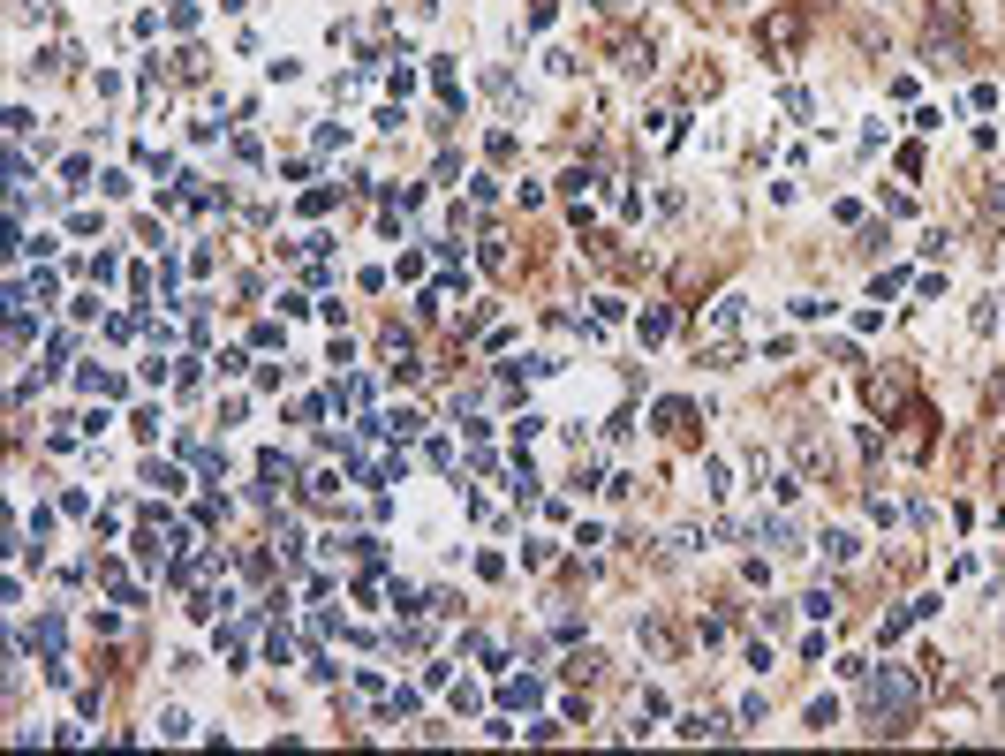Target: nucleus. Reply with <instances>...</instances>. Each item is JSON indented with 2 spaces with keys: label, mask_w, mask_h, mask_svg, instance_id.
<instances>
[{
  "label": "nucleus",
  "mask_w": 1005,
  "mask_h": 756,
  "mask_svg": "<svg viewBox=\"0 0 1005 756\" xmlns=\"http://www.w3.org/2000/svg\"><path fill=\"white\" fill-rule=\"evenodd\" d=\"M824 552H832V560H862V545H854V530H824Z\"/></svg>",
  "instance_id": "6e6552de"
},
{
  "label": "nucleus",
  "mask_w": 1005,
  "mask_h": 756,
  "mask_svg": "<svg viewBox=\"0 0 1005 756\" xmlns=\"http://www.w3.org/2000/svg\"><path fill=\"white\" fill-rule=\"evenodd\" d=\"M915 696H922L915 673L885 666L877 681H869V734H907V726H915Z\"/></svg>",
  "instance_id": "f257e3e1"
},
{
  "label": "nucleus",
  "mask_w": 1005,
  "mask_h": 756,
  "mask_svg": "<svg viewBox=\"0 0 1005 756\" xmlns=\"http://www.w3.org/2000/svg\"><path fill=\"white\" fill-rule=\"evenodd\" d=\"M892 424H900V447L907 454H930V401H900V409H892Z\"/></svg>",
  "instance_id": "f03ea898"
},
{
  "label": "nucleus",
  "mask_w": 1005,
  "mask_h": 756,
  "mask_svg": "<svg viewBox=\"0 0 1005 756\" xmlns=\"http://www.w3.org/2000/svg\"><path fill=\"white\" fill-rule=\"evenodd\" d=\"M597 666H605L597 651H575V658H567V681H597Z\"/></svg>",
  "instance_id": "9d476101"
},
{
  "label": "nucleus",
  "mask_w": 1005,
  "mask_h": 756,
  "mask_svg": "<svg viewBox=\"0 0 1005 756\" xmlns=\"http://www.w3.org/2000/svg\"><path fill=\"white\" fill-rule=\"evenodd\" d=\"M658 424H665V439H696V409L688 401H658Z\"/></svg>",
  "instance_id": "39448f33"
},
{
  "label": "nucleus",
  "mask_w": 1005,
  "mask_h": 756,
  "mask_svg": "<svg viewBox=\"0 0 1005 756\" xmlns=\"http://www.w3.org/2000/svg\"><path fill=\"white\" fill-rule=\"evenodd\" d=\"M801 23H809L801 8H779V16L764 23V46H771V53H794V46H801Z\"/></svg>",
  "instance_id": "7ed1b4c3"
},
{
  "label": "nucleus",
  "mask_w": 1005,
  "mask_h": 756,
  "mask_svg": "<svg viewBox=\"0 0 1005 756\" xmlns=\"http://www.w3.org/2000/svg\"><path fill=\"white\" fill-rule=\"evenodd\" d=\"M801 613H809V620H832V613H839V590H824V583H817L809 598H801Z\"/></svg>",
  "instance_id": "0eeeda50"
},
{
  "label": "nucleus",
  "mask_w": 1005,
  "mask_h": 756,
  "mask_svg": "<svg viewBox=\"0 0 1005 756\" xmlns=\"http://www.w3.org/2000/svg\"><path fill=\"white\" fill-rule=\"evenodd\" d=\"M681 734H688V741H726L733 726L718 719V711H688V719H681Z\"/></svg>",
  "instance_id": "423d86ee"
},
{
  "label": "nucleus",
  "mask_w": 1005,
  "mask_h": 756,
  "mask_svg": "<svg viewBox=\"0 0 1005 756\" xmlns=\"http://www.w3.org/2000/svg\"><path fill=\"white\" fill-rule=\"evenodd\" d=\"M386 431H393V439H416V431H424V416H416V409H393Z\"/></svg>",
  "instance_id": "1a4fd4ad"
},
{
  "label": "nucleus",
  "mask_w": 1005,
  "mask_h": 756,
  "mask_svg": "<svg viewBox=\"0 0 1005 756\" xmlns=\"http://www.w3.org/2000/svg\"><path fill=\"white\" fill-rule=\"evenodd\" d=\"M809 726H817V734H824V726H839V704H832V696H817V704H809Z\"/></svg>",
  "instance_id": "9b49d317"
},
{
  "label": "nucleus",
  "mask_w": 1005,
  "mask_h": 756,
  "mask_svg": "<svg viewBox=\"0 0 1005 756\" xmlns=\"http://www.w3.org/2000/svg\"><path fill=\"white\" fill-rule=\"evenodd\" d=\"M794 454H801V469H809V477H832V447H824L817 431H801V439H794Z\"/></svg>",
  "instance_id": "20e7f679"
}]
</instances>
